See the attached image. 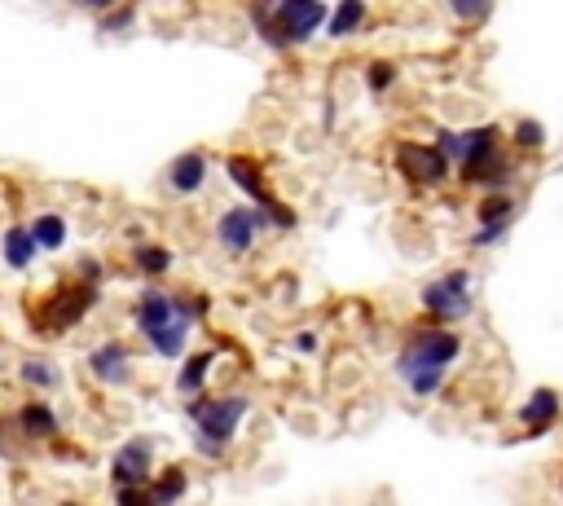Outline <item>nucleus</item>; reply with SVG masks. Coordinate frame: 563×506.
Masks as SVG:
<instances>
[{"label": "nucleus", "instance_id": "nucleus-26", "mask_svg": "<svg viewBox=\"0 0 563 506\" xmlns=\"http://www.w3.org/2000/svg\"><path fill=\"white\" fill-rule=\"evenodd\" d=\"M132 18H137V9H115V14H106L97 27H102V36H115V31H128Z\"/></svg>", "mask_w": 563, "mask_h": 506}, {"label": "nucleus", "instance_id": "nucleus-7", "mask_svg": "<svg viewBox=\"0 0 563 506\" xmlns=\"http://www.w3.org/2000/svg\"><path fill=\"white\" fill-rule=\"evenodd\" d=\"M269 229V212H260V207L242 203V207H229V212H220L216 220V242L229 251V256H247L251 247H256V238Z\"/></svg>", "mask_w": 563, "mask_h": 506}, {"label": "nucleus", "instance_id": "nucleus-12", "mask_svg": "<svg viewBox=\"0 0 563 506\" xmlns=\"http://www.w3.org/2000/svg\"><path fill=\"white\" fill-rule=\"evenodd\" d=\"M207 185V154L203 150H185L168 163V190L172 194H198Z\"/></svg>", "mask_w": 563, "mask_h": 506}, {"label": "nucleus", "instance_id": "nucleus-31", "mask_svg": "<svg viewBox=\"0 0 563 506\" xmlns=\"http://www.w3.org/2000/svg\"><path fill=\"white\" fill-rule=\"evenodd\" d=\"M62 506H80V502H62Z\"/></svg>", "mask_w": 563, "mask_h": 506}, {"label": "nucleus", "instance_id": "nucleus-9", "mask_svg": "<svg viewBox=\"0 0 563 506\" xmlns=\"http://www.w3.org/2000/svg\"><path fill=\"white\" fill-rule=\"evenodd\" d=\"M396 168L414 185H445L449 181L445 154L436 146H423V141H401V146H396Z\"/></svg>", "mask_w": 563, "mask_h": 506}, {"label": "nucleus", "instance_id": "nucleus-13", "mask_svg": "<svg viewBox=\"0 0 563 506\" xmlns=\"http://www.w3.org/2000/svg\"><path fill=\"white\" fill-rule=\"evenodd\" d=\"M14 432L27 436V440H53V436L62 432V418H58V410H53V405L27 401V405L18 410V418H14Z\"/></svg>", "mask_w": 563, "mask_h": 506}, {"label": "nucleus", "instance_id": "nucleus-14", "mask_svg": "<svg viewBox=\"0 0 563 506\" xmlns=\"http://www.w3.org/2000/svg\"><path fill=\"white\" fill-rule=\"evenodd\" d=\"M225 172H229V181L238 185L242 194L251 198V207H260V212H269L273 203H278V198L269 194V185H264V176H260V168L251 159H242V154H234V159L225 163Z\"/></svg>", "mask_w": 563, "mask_h": 506}, {"label": "nucleus", "instance_id": "nucleus-28", "mask_svg": "<svg viewBox=\"0 0 563 506\" xmlns=\"http://www.w3.org/2000/svg\"><path fill=\"white\" fill-rule=\"evenodd\" d=\"M440 383H445L440 374H423V379H410V392H414V396H436Z\"/></svg>", "mask_w": 563, "mask_h": 506}, {"label": "nucleus", "instance_id": "nucleus-2", "mask_svg": "<svg viewBox=\"0 0 563 506\" xmlns=\"http://www.w3.org/2000/svg\"><path fill=\"white\" fill-rule=\"evenodd\" d=\"M251 401L247 396H194L190 401V423H194V436H198V449L203 454H220L229 440L238 436L242 418H247Z\"/></svg>", "mask_w": 563, "mask_h": 506}, {"label": "nucleus", "instance_id": "nucleus-8", "mask_svg": "<svg viewBox=\"0 0 563 506\" xmlns=\"http://www.w3.org/2000/svg\"><path fill=\"white\" fill-rule=\"evenodd\" d=\"M150 476H154V445L146 436L115 449V458H110V484L115 489H146Z\"/></svg>", "mask_w": 563, "mask_h": 506}, {"label": "nucleus", "instance_id": "nucleus-6", "mask_svg": "<svg viewBox=\"0 0 563 506\" xmlns=\"http://www.w3.org/2000/svg\"><path fill=\"white\" fill-rule=\"evenodd\" d=\"M418 300H423V308L440 322V330L449 322H462V317H471V308H476V300H471V273L454 269L436 282H423Z\"/></svg>", "mask_w": 563, "mask_h": 506}, {"label": "nucleus", "instance_id": "nucleus-19", "mask_svg": "<svg viewBox=\"0 0 563 506\" xmlns=\"http://www.w3.org/2000/svg\"><path fill=\"white\" fill-rule=\"evenodd\" d=\"M146 493H150V506H176L190 493V476H185V467H163L159 480L146 484Z\"/></svg>", "mask_w": 563, "mask_h": 506}, {"label": "nucleus", "instance_id": "nucleus-4", "mask_svg": "<svg viewBox=\"0 0 563 506\" xmlns=\"http://www.w3.org/2000/svg\"><path fill=\"white\" fill-rule=\"evenodd\" d=\"M97 291H102V286H93V282H62L58 291L36 308V322L31 326H36L40 335H62V330L80 326L84 313L97 304Z\"/></svg>", "mask_w": 563, "mask_h": 506}, {"label": "nucleus", "instance_id": "nucleus-23", "mask_svg": "<svg viewBox=\"0 0 563 506\" xmlns=\"http://www.w3.org/2000/svg\"><path fill=\"white\" fill-rule=\"evenodd\" d=\"M18 379L27 383V388H58L62 383V370L53 366V361H40V357H27L18 366Z\"/></svg>", "mask_w": 563, "mask_h": 506}, {"label": "nucleus", "instance_id": "nucleus-1", "mask_svg": "<svg viewBox=\"0 0 563 506\" xmlns=\"http://www.w3.org/2000/svg\"><path fill=\"white\" fill-rule=\"evenodd\" d=\"M247 18L256 22V31L273 49H291V44H308L317 31H326L330 9L322 0H282V5H273V9L251 5Z\"/></svg>", "mask_w": 563, "mask_h": 506}, {"label": "nucleus", "instance_id": "nucleus-30", "mask_svg": "<svg viewBox=\"0 0 563 506\" xmlns=\"http://www.w3.org/2000/svg\"><path fill=\"white\" fill-rule=\"evenodd\" d=\"M295 348H300L304 357H313V352H317V335H313V330H300V335H295Z\"/></svg>", "mask_w": 563, "mask_h": 506}, {"label": "nucleus", "instance_id": "nucleus-24", "mask_svg": "<svg viewBox=\"0 0 563 506\" xmlns=\"http://www.w3.org/2000/svg\"><path fill=\"white\" fill-rule=\"evenodd\" d=\"M515 146L520 150H542L546 146V128L537 124V119H520V124H515Z\"/></svg>", "mask_w": 563, "mask_h": 506}, {"label": "nucleus", "instance_id": "nucleus-11", "mask_svg": "<svg viewBox=\"0 0 563 506\" xmlns=\"http://www.w3.org/2000/svg\"><path fill=\"white\" fill-rule=\"evenodd\" d=\"M172 322H176V300L163 286H146V291L137 295V304H132V326L141 330V339H154Z\"/></svg>", "mask_w": 563, "mask_h": 506}, {"label": "nucleus", "instance_id": "nucleus-3", "mask_svg": "<svg viewBox=\"0 0 563 506\" xmlns=\"http://www.w3.org/2000/svg\"><path fill=\"white\" fill-rule=\"evenodd\" d=\"M462 357V335L458 330H423V335H414L410 344L401 348V357H396V374H401L405 383L410 379H423V374H440L445 379V370L454 366Z\"/></svg>", "mask_w": 563, "mask_h": 506}, {"label": "nucleus", "instance_id": "nucleus-17", "mask_svg": "<svg viewBox=\"0 0 563 506\" xmlns=\"http://www.w3.org/2000/svg\"><path fill=\"white\" fill-rule=\"evenodd\" d=\"M212 366H216V348H207V352H194V357H185V366H181V374H176V392L181 396H203V388H207V374H212Z\"/></svg>", "mask_w": 563, "mask_h": 506}, {"label": "nucleus", "instance_id": "nucleus-5", "mask_svg": "<svg viewBox=\"0 0 563 506\" xmlns=\"http://www.w3.org/2000/svg\"><path fill=\"white\" fill-rule=\"evenodd\" d=\"M436 150L445 154V163L454 168L458 163V172L462 176H471V172H480L489 159H498V128L493 124H480V128H445L436 137Z\"/></svg>", "mask_w": 563, "mask_h": 506}, {"label": "nucleus", "instance_id": "nucleus-25", "mask_svg": "<svg viewBox=\"0 0 563 506\" xmlns=\"http://www.w3.org/2000/svg\"><path fill=\"white\" fill-rule=\"evenodd\" d=\"M366 84H370V93H383V88H392V84H396V62H374L370 71H366Z\"/></svg>", "mask_w": 563, "mask_h": 506}, {"label": "nucleus", "instance_id": "nucleus-16", "mask_svg": "<svg viewBox=\"0 0 563 506\" xmlns=\"http://www.w3.org/2000/svg\"><path fill=\"white\" fill-rule=\"evenodd\" d=\"M36 256H40V251H36V242H31L27 225H9L5 238H0V260H5L14 273H27Z\"/></svg>", "mask_w": 563, "mask_h": 506}, {"label": "nucleus", "instance_id": "nucleus-18", "mask_svg": "<svg viewBox=\"0 0 563 506\" xmlns=\"http://www.w3.org/2000/svg\"><path fill=\"white\" fill-rule=\"evenodd\" d=\"M27 234H31V242H36V251H62L66 247V234H71V225H66L62 212H40L27 225Z\"/></svg>", "mask_w": 563, "mask_h": 506}, {"label": "nucleus", "instance_id": "nucleus-29", "mask_svg": "<svg viewBox=\"0 0 563 506\" xmlns=\"http://www.w3.org/2000/svg\"><path fill=\"white\" fill-rule=\"evenodd\" d=\"M115 506H150L146 489H115Z\"/></svg>", "mask_w": 563, "mask_h": 506}, {"label": "nucleus", "instance_id": "nucleus-15", "mask_svg": "<svg viewBox=\"0 0 563 506\" xmlns=\"http://www.w3.org/2000/svg\"><path fill=\"white\" fill-rule=\"evenodd\" d=\"M520 423H524L528 436L550 432V423H559V392H555V388H537V392L524 401Z\"/></svg>", "mask_w": 563, "mask_h": 506}, {"label": "nucleus", "instance_id": "nucleus-21", "mask_svg": "<svg viewBox=\"0 0 563 506\" xmlns=\"http://www.w3.org/2000/svg\"><path fill=\"white\" fill-rule=\"evenodd\" d=\"M132 264H137L146 278H163V273L172 269V251L159 247V242H141V247H132Z\"/></svg>", "mask_w": 563, "mask_h": 506}, {"label": "nucleus", "instance_id": "nucleus-22", "mask_svg": "<svg viewBox=\"0 0 563 506\" xmlns=\"http://www.w3.org/2000/svg\"><path fill=\"white\" fill-rule=\"evenodd\" d=\"M476 220H480V229H493V225H506L511 229V220H515V198L511 194H489L484 203L476 207Z\"/></svg>", "mask_w": 563, "mask_h": 506}, {"label": "nucleus", "instance_id": "nucleus-20", "mask_svg": "<svg viewBox=\"0 0 563 506\" xmlns=\"http://www.w3.org/2000/svg\"><path fill=\"white\" fill-rule=\"evenodd\" d=\"M366 14H370L366 0H344V5H339L335 14L326 18V36H330V40H348L352 31H357L361 22H366Z\"/></svg>", "mask_w": 563, "mask_h": 506}, {"label": "nucleus", "instance_id": "nucleus-10", "mask_svg": "<svg viewBox=\"0 0 563 506\" xmlns=\"http://www.w3.org/2000/svg\"><path fill=\"white\" fill-rule=\"evenodd\" d=\"M88 374H93L97 383H106V388H124L132 379V348L124 339H106V344H97L88 352Z\"/></svg>", "mask_w": 563, "mask_h": 506}, {"label": "nucleus", "instance_id": "nucleus-27", "mask_svg": "<svg viewBox=\"0 0 563 506\" xmlns=\"http://www.w3.org/2000/svg\"><path fill=\"white\" fill-rule=\"evenodd\" d=\"M449 14H454V18H467V22H480V18L493 14V5H467V0H454V5H449Z\"/></svg>", "mask_w": 563, "mask_h": 506}]
</instances>
